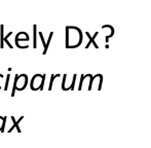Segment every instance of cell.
<instances>
[{
	"label": "cell",
	"instance_id": "cell-1",
	"mask_svg": "<svg viewBox=\"0 0 151 148\" xmlns=\"http://www.w3.org/2000/svg\"><path fill=\"white\" fill-rule=\"evenodd\" d=\"M66 46L67 47H74L80 44L79 40L76 39V37H81L80 31L76 30V28L73 27H68L66 28Z\"/></svg>",
	"mask_w": 151,
	"mask_h": 148
},
{
	"label": "cell",
	"instance_id": "cell-2",
	"mask_svg": "<svg viewBox=\"0 0 151 148\" xmlns=\"http://www.w3.org/2000/svg\"><path fill=\"white\" fill-rule=\"evenodd\" d=\"M27 84H28V76L26 74H20L18 75L17 74L16 77H14V88H12V96L14 97L16 94L17 91L21 92V91H24L26 88Z\"/></svg>",
	"mask_w": 151,
	"mask_h": 148
},
{
	"label": "cell",
	"instance_id": "cell-3",
	"mask_svg": "<svg viewBox=\"0 0 151 148\" xmlns=\"http://www.w3.org/2000/svg\"><path fill=\"white\" fill-rule=\"evenodd\" d=\"M44 80H45V74H35L32 77L30 82V88L32 91L43 90Z\"/></svg>",
	"mask_w": 151,
	"mask_h": 148
},
{
	"label": "cell",
	"instance_id": "cell-4",
	"mask_svg": "<svg viewBox=\"0 0 151 148\" xmlns=\"http://www.w3.org/2000/svg\"><path fill=\"white\" fill-rule=\"evenodd\" d=\"M10 119L12 120V126L8 130V133H12V131H14V129H17V131H18V133H21L22 131H21L20 126H19V124H20L21 121H22L23 119H24V116H21L20 118L18 119V121L16 120V118L14 117V116H10Z\"/></svg>",
	"mask_w": 151,
	"mask_h": 148
},
{
	"label": "cell",
	"instance_id": "cell-5",
	"mask_svg": "<svg viewBox=\"0 0 151 148\" xmlns=\"http://www.w3.org/2000/svg\"><path fill=\"white\" fill-rule=\"evenodd\" d=\"M29 35H28V33H26V32H20V33H18V35L16 36V44L17 43H19V42H21V41H29Z\"/></svg>",
	"mask_w": 151,
	"mask_h": 148
},
{
	"label": "cell",
	"instance_id": "cell-6",
	"mask_svg": "<svg viewBox=\"0 0 151 148\" xmlns=\"http://www.w3.org/2000/svg\"><path fill=\"white\" fill-rule=\"evenodd\" d=\"M7 119L6 116H0V132H4V128H5V121Z\"/></svg>",
	"mask_w": 151,
	"mask_h": 148
},
{
	"label": "cell",
	"instance_id": "cell-7",
	"mask_svg": "<svg viewBox=\"0 0 151 148\" xmlns=\"http://www.w3.org/2000/svg\"><path fill=\"white\" fill-rule=\"evenodd\" d=\"M3 30H4V27H3V25H1L0 26V47H3L4 46V41H3V38H4V36H3Z\"/></svg>",
	"mask_w": 151,
	"mask_h": 148
},
{
	"label": "cell",
	"instance_id": "cell-8",
	"mask_svg": "<svg viewBox=\"0 0 151 148\" xmlns=\"http://www.w3.org/2000/svg\"><path fill=\"white\" fill-rule=\"evenodd\" d=\"M60 77V74H55V75L50 76V85H48V91H52V84H54V81L56 78Z\"/></svg>",
	"mask_w": 151,
	"mask_h": 148
},
{
	"label": "cell",
	"instance_id": "cell-9",
	"mask_svg": "<svg viewBox=\"0 0 151 148\" xmlns=\"http://www.w3.org/2000/svg\"><path fill=\"white\" fill-rule=\"evenodd\" d=\"M36 29H37V26H36V25H34L33 26V46L34 47H37V41H36V34H37V33H36Z\"/></svg>",
	"mask_w": 151,
	"mask_h": 148
},
{
	"label": "cell",
	"instance_id": "cell-10",
	"mask_svg": "<svg viewBox=\"0 0 151 148\" xmlns=\"http://www.w3.org/2000/svg\"><path fill=\"white\" fill-rule=\"evenodd\" d=\"M52 34H54V33L50 32V35L48 36V40H47V42H46V44H45V48L43 50V54H44V55L46 54V52H47V50H48V45H50V40H52Z\"/></svg>",
	"mask_w": 151,
	"mask_h": 148
},
{
	"label": "cell",
	"instance_id": "cell-11",
	"mask_svg": "<svg viewBox=\"0 0 151 148\" xmlns=\"http://www.w3.org/2000/svg\"><path fill=\"white\" fill-rule=\"evenodd\" d=\"M12 32H9V33H8L7 35H6L5 37L3 38V41H5V42H6V44H7V45L9 46L10 48H12V44L9 43V41H8V37H9V36H10V35H12Z\"/></svg>",
	"mask_w": 151,
	"mask_h": 148
},
{
	"label": "cell",
	"instance_id": "cell-12",
	"mask_svg": "<svg viewBox=\"0 0 151 148\" xmlns=\"http://www.w3.org/2000/svg\"><path fill=\"white\" fill-rule=\"evenodd\" d=\"M9 78H10V74L6 75V80H5V86H4V91L8 90V82H9Z\"/></svg>",
	"mask_w": 151,
	"mask_h": 148
},
{
	"label": "cell",
	"instance_id": "cell-13",
	"mask_svg": "<svg viewBox=\"0 0 151 148\" xmlns=\"http://www.w3.org/2000/svg\"><path fill=\"white\" fill-rule=\"evenodd\" d=\"M2 82H3V75L0 74V88H2Z\"/></svg>",
	"mask_w": 151,
	"mask_h": 148
}]
</instances>
